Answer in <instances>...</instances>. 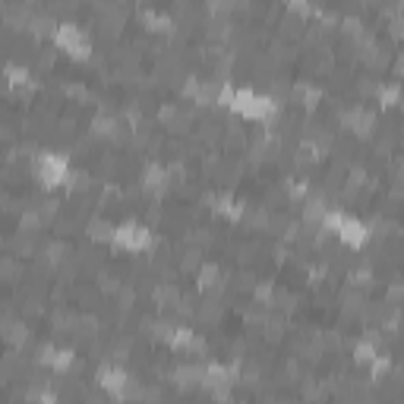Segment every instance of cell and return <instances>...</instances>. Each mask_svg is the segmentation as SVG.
<instances>
[{"mask_svg":"<svg viewBox=\"0 0 404 404\" xmlns=\"http://www.w3.org/2000/svg\"><path fill=\"white\" fill-rule=\"evenodd\" d=\"M174 382H177L180 389L202 385V367H177V370H174Z\"/></svg>","mask_w":404,"mask_h":404,"instance_id":"obj_13","label":"cell"},{"mask_svg":"<svg viewBox=\"0 0 404 404\" xmlns=\"http://www.w3.org/2000/svg\"><path fill=\"white\" fill-rule=\"evenodd\" d=\"M215 212L221 218H240V212H243V209H240V202H234L231 196H221V199L215 202Z\"/></svg>","mask_w":404,"mask_h":404,"instance_id":"obj_19","label":"cell"},{"mask_svg":"<svg viewBox=\"0 0 404 404\" xmlns=\"http://www.w3.org/2000/svg\"><path fill=\"white\" fill-rule=\"evenodd\" d=\"M35 177L41 180V187H60V183H67V177H70L67 155H60V152H41L35 161Z\"/></svg>","mask_w":404,"mask_h":404,"instance_id":"obj_3","label":"cell"},{"mask_svg":"<svg viewBox=\"0 0 404 404\" xmlns=\"http://www.w3.org/2000/svg\"><path fill=\"white\" fill-rule=\"evenodd\" d=\"M218 278H221V269H218L215 262H202L199 269H196V285H199L202 291L215 287V285H218Z\"/></svg>","mask_w":404,"mask_h":404,"instance_id":"obj_11","label":"cell"},{"mask_svg":"<svg viewBox=\"0 0 404 404\" xmlns=\"http://www.w3.org/2000/svg\"><path fill=\"white\" fill-rule=\"evenodd\" d=\"M379 357V347L373 345V341H357V347H354V360H357V363H373V360Z\"/></svg>","mask_w":404,"mask_h":404,"instance_id":"obj_15","label":"cell"},{"mask_svg":"<svg viewBox=\"0 0 404 404\" xmlns=\"http://www.w3.org/2000/svg\"><path fill=\"white\" fill-rule=\"evenodd\" d=\"M143 23L149 26V29H155V32H168L171 29V16H165V13H158V10H143Z\"/></svg>","mask_w":404,"mask_h":404,"instance_id":"obj_14","label":"cell"},{"mask_svg":"<svg viewBox=\"0 0 404 404\" xmlns=\"http://www.w3.org/2000/svg\"><path fill=\"white\" fill-rule=\"evenodd\" d=\"M111 247L127 250V253H139V250H149V247H152V231H149L145 225H136V221L117 225V228H114V237H111Z\"/></svg>","mask_w":404,"mask_h":404,"instance_id":"obj_4","label":"cell"},{"mask_svg":"<svg viewBox=\"0 0 404 404\" xmlns=\"http://www.w3.org/2000/svg\"><path fill=\"white\" fill-rule=\"evenodd\" d=\"M89 237L95 240V243H111L114 225H108V221H92V225H89Z\"/></svg>","mask_w":404,"mask_h":404,"instance_id":"obj_17","label":"cell"},{"mask_svg":"<svg viewBox=\"0 0 404 404\" xmlns=\"http://www.w3.org/2000/svg\"><path fill=\"white\" fill-rule=\"evenodd\" d=\"M161 120H165V127L180 130V133L190 127V114H187V111H180V108H174V105L161 108Z\"/></svg>","mask_w":404,"mask_h":404,"instance_id":"obj_12","label":"cell"},{"mask_svg":"<svg viewBox=\"0 0 404 404\" xmlns=\"http://www.w3.org/2000/svg\"><path fill=\"white\" fill-rule=\"evenodd\" d=\"M376 95H379V105L382 108H395L398 98H401V89H398V83H389V85H379V89H376Z\"/></svg>","mask_w":404,"mask_h":404,"instance_id":"obj_16","label":"cell"},{"mask_svg":"<svg viewBox=\"0 0 404 404\" xmlns=\"http://www.w3.org/2000/svg\"><path fill=\"white\" fill-rule=\"evenodd\" d=\"M231 108L234 114H240L243 120H272L278 114V101L272 95H262L253 89H234L231 95Z\"/></svg>","mask_w":404,"mask_h":404,"instance_id":"obj_1","label":"cell"},{"mask_svg":"<svg viewBox=\"0 0 404 404\" xmlns=\"http://www.w3.org/2000/svg\"><path fill=\"white\" fill-rule=\"evenodd\" d=\"M338 237H341V243L351 250H360V247H367V240H370V228L360 221V218H351L345 215V221H341V228H338Z\"/></svg>","mask_w":404,"mask_h":404,"instance_id":"obj_8","label":"cell"},{"mask_svg":"<svg viewBox=\"0 0 404 404\" xmlns=\"http://www.w3.org/2000/svg\"><path fill=\"white\" fill-rule=\"evenodd\" d=\"M168 183H171V177H168L165 168H158V165H149L143 171V190L152 196H161L168 190Z\"/></svg>","mask_w":404,"mask_h":404,"instance_id":"obj_9","label":"cell"},{"mask_svg":"<svg viewBox=\"0 0 404 404\" xmlns=\"http://www.w3.org/2000/svg\"><path fill=\"white\" fill-rule=\"evenodd\" d=\"M130 382H133V376H130L123 367H101L98 370V385H101L114 401H123V398H127Z\"/></svg>","mask_w":404,"mask_h":404,"instance_id":"obj_5","label":"cell"},{"mask_svg":"<svg viewBox=\"0 0 404 404\" xmlns=\"http://www.w3.org/2000/svg\"><path fill=\"white\" fill-rule=\"evenodd\" d=\"M155 300H158V307H174L180 300V291L174 285H161V287H155Z\"/></svg>","mask_w":404,"mask_h":404,"instance_id":"obj_18","label":"cell"},{"mask_svg":"<svg viewBox=\"0 0 404 404\" xmlns=\"http://www.w3.org/2000/svg\"><path fill=\"white\" fill-rule=\"evenodd\" d=\"M54 45H57L60 51H67L70 57H79V60H85L92 54L89 35H85L76 23H57L54 26Z\"/></svg>","mask_w":404,"mask_h":404,"instance_id":"obj_2","label":"cell"},{"mask_svg":"<svg viewBox=\"0 0 404 404\" xmlns=\"http://www.w3.org/2000/svg\"><path fill=\"white\" fill-rule=\"evenodd\" d=\"M3 76H7V83L13 85L16 92L32 89V70H29V67H19V63H7Z\"/></svg>","mask_w":404,"mask_h":404,"instance_id":"obj_10","label":"cell"},{"mask_svg":"<svg viewBox=\"0 0 404 404\" xmlns=\"http://www.w3.org/2000/svg\"><path fill=\"white\" fill-rule=\"evenodd\" d=\"M341 127L351 130V133L357 136H370L376 130V114L367 111V108H347L345 114H341Z\"/></svg>","mask_w":404,"mask_h":404,"instance_id":"obj_7","label":"cell"},{"mask_svg":"<svg viewBox=\"0 0 404 404\" xmlns=\"http://www.w3.org/2000/svg\"><path fill=\"white\" fill-rule=\"evenodd\" d=\"M41 404H57V401H54V395H45L41 398Z\"/></svg>","mask_w":404,"mask_h":404,"instance_id":"obj_20","label":"cell"},{"mask_svg":"<svg viewBox=\"0 0 404 404\" xmlns=\"http://www.w3.org/2000/svg\"><path fill=\"white\" fill-rule=\"evenodd\" d=\"M38 363L41 367H51L54 373H70L76 363V354L70 347H54V345H45L41 354H38Z\"/></svg>","mask_w":404,"mask_h":404,"instance_id":"obj_6","label":"cell"}]
</instances>
